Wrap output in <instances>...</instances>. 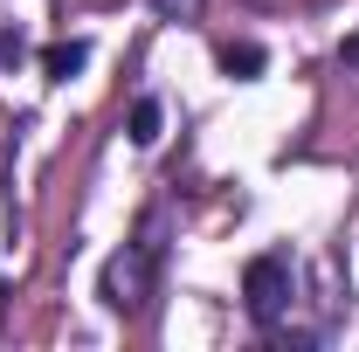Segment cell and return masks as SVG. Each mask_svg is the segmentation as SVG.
Instances as JSON below:
<instances>
[{"label": "cell", "instance_id": "cell-1", "mask_svg": "<svg viewBox=\"0 0 359 352\" xmlns=\"http://www.w3.org/2000/svg\"><path fill=\"white\" fill-rule=\"evenodd\" d=\"M159 269H166V208H145V221H138V235L104 263V276H97V297H104V311H118V318H132V311H145V297H152V283H159Z\"/></svg>", "mask_w": 359, "mask_h": 352}, {"label": "cell", "instance_id": "cell-2", "mask_svg": "<svg viewBox=\"0 0 359 352\" xmlns=\"http://www.w3.org/2000/svg\"><path fill=\"white\" fill-rule=\"evenodd\" d=\"M290 304H297V263H290V249L249 256V269H242V311H249L263 332H276V325L290 318Z\"/></svg>", "mask_w": 359, "mask_h": 352}, {"label": "cell", "instance_id": "cell-3", "mask_svg": "<svg viewBox=\"0 0 359 352\" xmlns=\"http://www.w3.org/2000/svg\"><path fill=\"white\" fill-rule=\"evenodd\" d=\"M215 62H222V76H228V83H256V76L269 69L263 42H222V48H215Z\"/></svg>", "mask_w": 359, "mask_h": 352}, {"label": "cell", "instance_id": "cell-4", "mask_svg": "<svg viewBox=\"0 0 359 352\" xmlns=\"http://www.w3.org/2000/svg\"><path fill=\"white\" fill-rule=\"evenodd\" d=\"M83 62H90V42H76V35H69V42H48V48H42V76H48V83H69Z\"/></svg>", "mask_w": 359, "mask_h": 352}, {"label": "cell", "instance_id": "cell-5", "mask_svg": "<svg viewBox=\"0 0 359 352\" xmlns=\"http://www.w3.org/2000/svg\"><path fill=\"white\" fill-rule=\"evenodd\" d=\"M159 132H166V104L159 97H138L132 104V145H159Z\"/></svg>", "mask_w": 359, "mask_h": 352}, {"label": "cell", "instance_id": "cell-6", "mask_svg": "<svg viewBox=\"0 0 359 352\" xmlns=\"http://www.w3.org/2000/svg\"><path fill=\"white\" fill-rule=\"evenodd\" d=\"M21 55H28V42H21V28H0V69H7V62H21Z\"/></svg>", "mask_w": 359, "mask_h": 352}, {"label": "cell", "instance_id": "cell-7", "mask_svg": "<svg viewBox=\"0 0 359 352\" xmlns=\"http://www.w3.org/2000/svg\"><path fill=\"white\" fill-rule=\"evenodd\" d=\"M339 62H346V69H359V35H346V48H339Z\"/></svg>", "mask_w": 359, "mask_h": 352}, {"label": "cell", "instance_id": "cell-8", "mask_svg": "<svg viewBox=\"0 0 359 352\" xmlns=\"http://www.w3.org/2000/svg\"><path fill=\"white\" fill-rule=\"evenodd\" d=\"M159 7H194V0H159Z\"/></svg>", "mask_w": 359, "mask_h": 352}]
</instances>
